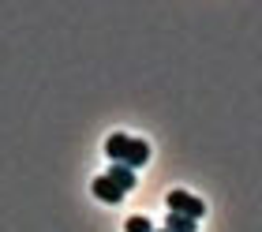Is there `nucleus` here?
<instances>
[{"label":"nucleus","mask_w":262,"mask_h":232,"mask_svg":"<svg viewBox=\"0 0 262 232\" xmlns=\"http://www.w3.org/2000/svg\"><path fill=\"white\" fill-rule=\"evenodd\" d=\"M105 154L113 157V165H127V168H142L150 161V142L131 139V135H109L105 139Z\"/></svg>","instance_id":"1"},{"label":"nucleus","mask_w":262,"mask_h":232,"mask_svg":"<svg viewBox=\"0 0 262 232\" xmlns=\"http://www.w3.org/2000/svg\"><path fill=\"white\" fill-rule=\"evenodd\" d=\"M169 214H180V217H191V221H199V217L206 214V202L195 199L191 191H169Z\"/></svg>","instance_id":"2"},{"label":"nucleus","mask_w":262,"mask_h":232,"mask_svg":"<svg viewBox=\"0 0 262 232\" xmlns=\"http://www.w3.org/2000/svg\"><path fill=\"white\" fill-rule=\"evenodd\" d=\"M90 187H94V195H98V199H101V202H109V206H116V202H120V199H124V191H120V187H116V184H113V180H109V176H98V180H94V184H90Z\"/></svg>","instance_id":"3"},{"label":"nucleus","mask_w":262,"mask_h":232,"mask_svg":"<svg viewBox=\"0 0 262 232\" xmlns=\"http://www.w3.org/2000/svg\"><path fill=\"white\" fill-rule=\"evenodd\" d=\"M105 176H109V180H113V184H116V187H120L124 195H127L131 187H135V184H139V176H135V168H127V165H109V173H105Z\"/></svg>","instance_id":"4"},{"label":"nucleus","mask_w":262,"mask_h":232,"mask_svg":"<svg viewBox=\"0 0 262 232\" xmlns=\"http://www.w3.org/2000/svg\"><path fill=\"white\" fill-rule=\"evenodd\" d=\"M165 228H169V232H195L199 221H191V217H180V214H169V217H165Z\"/></svg>","instance_id":"5"},{"label":"nucleus","mask_w":262,"mask_h":232,"mask_svg":"<svg viewBox=\"0 0 262 232\" xmlns=\"http://www.w3.org/2000/svg\"><path fill=\"white\" fill-rule=\"evenodd\" d=\"M127 232H154V225H150V217H127V225H124Z\"/></svg>","instance_id":"6"},{"label":"nucleus","mask_w":262,"mask_h":232,"mask_svg":"<svg viewBox=\"0 0 262 232\" xmlns=\"http://www.w3.org/2000/svg\"><path fill=\"white\" fill-rule=\"evenodd\" d=\"M158 232H169V228H158Z\"/></svg>","instance_id":"7"}]
</instances>
